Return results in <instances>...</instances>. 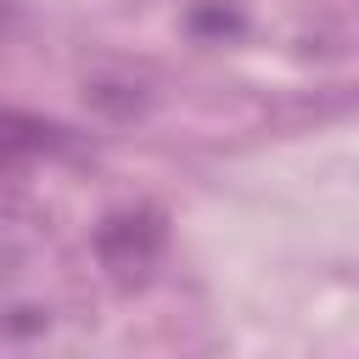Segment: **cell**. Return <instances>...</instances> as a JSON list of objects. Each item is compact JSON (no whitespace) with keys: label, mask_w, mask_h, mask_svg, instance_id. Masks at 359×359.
Segmentation results:
<instances>
[{"label":"cell","mask_w":359,"mask_h":359,"mask_svg":"<svg viewBox=\"0 0 359 359\" xmlns=\"http://www.w3.org/2000/svg\"><path fill=\"white\" fill-rule=\"evenodd\" d=\"M157 247H163V230H157L146 213H118V219H107L101 236H95V252H101L107 269H118V275H140Z\"/></svg>","instance_id":"obj_1"},{"label":"cell","mask_w":359,"mask_h":359,"mask_svg":"<svg viewBox=\"0 0 359 359\" xmlns=\"http://www.w3.org/2000/svg\"><path fill=\"white\" fill-rule=\"evenodd\" d=\"M84 101H90L95 112H107V118H135V112L146 107L140 84H129V79H90V84H84Z\"/></svg>","instance_id":"obj_2"}]
</instances>
